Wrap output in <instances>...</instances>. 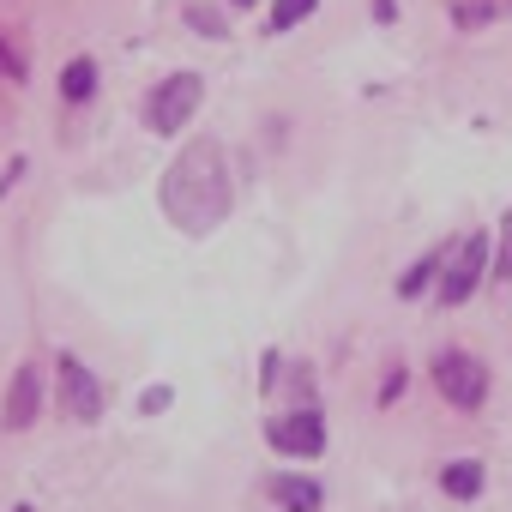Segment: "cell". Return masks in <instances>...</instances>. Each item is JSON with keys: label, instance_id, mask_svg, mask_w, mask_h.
I'll return each mask as SVG.
<instances>
[{"label": "cell", "instance_id": "9c48e42d", "mask_svg": "<svg viewBox=\"0 0 512 512\" xmlns=\"http://www.w3.org/2000/svg\"><path fill=\"white\" fill-rule=\"evenodd\" d=\"M440 488H446L452 500H476V494H482V464H476V458H452V464L440 470Z\"/></svg>", "mask_w": 512, "mask_h": 512}, {"label": "cell", "instance_id": "4fadbf2b", "mask_svg": "<svg viewBox=\"0 0 512 512\" xmlns=\"http://www.w3.org/2000/svg\"><path fill=\"white\" fill-rule=\"evenodd\" d=\"M314 7H320V0H278V7H272V31H296Z\"/></svg>", "mask_w": 512, "mask_h": 512}, {"label": "cell", "instance_id": "7a4b0ae2", "mask_svg": "<svg viewBox=\"0 0 512 512\" xmlns=\"http://www.w3.org/2000/svg\"><path fill=\"white\" fill-rule=\"evenodd\" d=\"M199 103H205V79H199V73H175V79H163V85L145 97V127H151V133H181Z\"/></svg>", "mask_w": 512, "mask_h": 512}, {"label": "cell", "instance_id": "9a60e30c", "mask_svg": "<svg viewBox=\"0 0 512 512\" xmlns=\"http://www.w3.org/2000/svg\"><path fill=\"white\" fill-rule=\"evenodd\" d=\"M187 25H193L199 37H223V19H217L211 7H187Z\"/></svg>", "mask_w": 512, "mask_h": 512}, {"label": "cell", "instance_id": "ba28073f", "mask_svg": "<svg viewBox=\"0 0 512 512\" xmlns=\"http://www.w3.org/2000/svg\"><path fill=\"white\" fill-rule=\"evenodd\" d=\"M272 500L284 512H320L326 506V488L314 476H272Z\"/></svg>", "mask_w": 512, "mask_h": 512}, {"label": "cell", "instance_id": "2e32d148", "mask_svg": "<svg viewBox=\"0 0 512 512\" xmlns=\"http://www.w3.org/2000/svg\"><path fill=\"white\" fill-rule=\"evenodd\" d=\"M139 410H145V416H157V410H169V386H151V392L139 398Z\"/></svg>", "mask_w": 512, "mask_h": 512}, {"label": "cell", "instance_id": "d6986e66", "mask_svg": "<svg viewBox=\"0 0 512 512\" xmlns=\"http://www.w3.org/2000/svg\"><path fill=\"white\" fill-rule=\"evenodd\" d=\"M235 7H253V0H235Z\"/></svg>", "mask_w": 512, "mask_h": 512}, {"label": "cell", "instance_id": "5bb4252c", "mask_svg": "<svg viewBox=\"0 0 512 512\" xmlns=\"http://www.w3.org/2000/svg\"><path fill=\"white\" fill-rule=\"evenodd\" d=\"M494 278H512V211L500 217V260H494Z\"/></svg>", "mask_w": 512, "mask_h": 512}, {"label": "cell", "instance_id": "7c38bea8", "mask_svg": "<svg viewBox=\"0 0 512 512\" xmlns=\"http://www.w3.org/2000/svg\"><path fill=\"white\" fill-rule=\"evenodd\" d=\"M440 266H446V253H428V260H416V266H410V272L398 278V296H422V284H428V278H434Z\"/></svg>", "mask_w": 512, "mask_h": 512}, {"label": "cell", "instance_id": "5b68a950", "mask_svg": "<svg viewBox=\"0 0 512 512\" xmlns=\"http://www.w3.org/2000/svg\"><path fill=\"white\" fill-rule=\"evenodd\" d=\"M482 266H488V241H482V235H464V241L452 247V260H446V278H440V302H446V308L470 302V290L482 284Z\"/></svg>", "mask_w": 512, "mask_h": 512}, {"label": "cell", "instance_id": "ffe728a7", "mask_svg": "<svg viewBox=\"0 0 512 512\" xmlns=\"http://www.w3.org/2000/svg\"><path fill=\"white\" fill-rule=\"evenodd\" d=\"M13 512H31V506H13Z\"/></svg>", "mask_w": 512, "mask_h": 512}, {"label": "cell", "instance_id": "ac0fdd59", "mask_svg": "<svg viewBox=\"0 0 512 512\" xmlns=\"http://www.w3.org/2000/svg\"><path fill=\"white\" fill-rule=\"evenodd\" d=\"M374 13H380V19H392V13H398V7H392V0H374Z\"/></svg>", "mask_w": 512, "mask_h": 512}, {"label": "cell", "instance_id": "277c9868", "mask_svg": "<svg viewBox=\"0 0 512 512\" xmlns=\"http://www.w3.org/2000/svg\"><path fill=\"white\" fill-rule=\"evenodd\" d=\"M55 386H61V416L67 422H97L103 416V386H97V374L79 356L55 362Z\"/></svg>", "mask_w": 512, "mask_h": 512}, {"label": "cell", "instance_id": "e0dca14e", "mask_svg": "<svg viewBox=\"0 0 512 512\" xmlns=\"http://www.w3.org/2000/svg\"><path fill=\"white\" fill-rule=\"evenodd\" d=\"M0 79H19V55L7 43H0Z\"/></svg>", "mask_w": 512, "mask_h": 512}, {"label": "cell", "instance_id": "8992f818", "mask_svg": "<svg viewBox=\"0 0 512 512\" xmlns=\"http://www.w3.org/2000/svg\"><path fill=\"white\" fill-rule=\"evenodd\" d=\"M266 440L284 458H320L326 452V422H320V410H290V416H272Z\"/></svg>", "mask_w": 512, "mask_h": 512}, {"label": "cell", "instance_id": "52a82bcc", "mask_svg": "<svg viewBox=\"0 0 512 512\" xmlns=\"http://www.w3.org/2000/svg\"><path fill=\"white\" fill-rule=\"evenodd\" d=\"M37 416H43V368L25 362V368H13V386H7V410H0V422L19 434V428H31Z\"/></svg>", "mask_w": 512, "mask_h": 512}, {"label": "cell", "instance_id": "6da1fadb", "mask_svg": "<svg viewBox=\"0 0 512 512\" xmlns=\"http://www.w3.org/2000/svg\"><path fill=\"white\" fill-rule=\"evenodd\" d=\"M163 211L181 235H211L229 217V163L217 139H193L163 175Z\"/></svg>", "mask_w": 512, "mask_h": 512}, {"label": "cell", "instance_id": "8fae6325", "mask_svg": "<svg viewBox=\"0 0 512 512\" xmlns=\"http://www.w3.org/2000/svg\"><path fill=\"white\" fill-rule=\"evenodd\" d=\"M500 13H512V0H464V7H458V25L476 31V25H488V19H500Z\"/></svg>", "mask_w": 512, "mask_h": 512}, {"label": "cell", "instance_id": "30bf717a", "mask_svg": "<svg viewBox=\"0 0 512 512\" xmlns=\"http://www.w3.org/2000/svg\"><path fill=\"white\" fill-rule=\"evenodd\" d=\"M91 91H97V67H91V61H73V67L61 73V97H67V103H85Z\"/></svg>", "mask_w": 512, "mask_h": 512}, {"label": "cell", "instance_id": "3957f363", "mask_svg": "<svg viewBox=\"0 0 512 512\" xmlns=\"http://www.w3.org/2000/svg\"><path fill=\"white\" fill-rule=\"evenodd\" d=\"M434 386H440V398H446V404L476 410V404L488 398V368H482L476 356H464V350H446V356L434 362Z\"/></svg>", "mask_w": 512, "mask_h": 512}]
</instances>
